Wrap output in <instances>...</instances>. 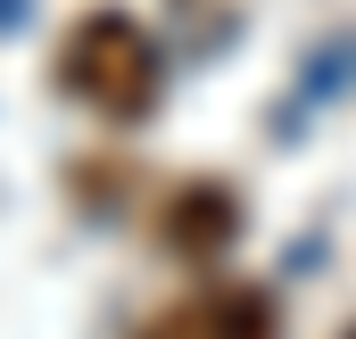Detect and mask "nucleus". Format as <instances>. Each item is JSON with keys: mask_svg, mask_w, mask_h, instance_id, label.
Instances as JSON below:
<instances>
[{"mask_svg": "<svg viewBox=\"0 0 356 339\" xmlns=\"http://www.w3.org/2000/svg\"><path fill=\"white\" fill-rule=\"evenodd\" d=\"M158 83H166V67H158V42H149L141 17H124V8H83V17L67 25V42H58V91L83 99L91 116L141 124V116L158 108Z\"/></svg>", "mask_w": 356, "mask_h": 339, "instance_id": "obj_1", "label": "nucleus"}, {"mask_svg": "<svg viewBox=\"0 0 356 339\" xmlns=\"http://www.w3.org/2000/svg\"><path fill=\"white\" fill-rule=\"evenodd\" d=\"M133 339H273V298L249 281H207L175 306H158Z\"/></svg>", "mask_w": 356, "mask_h": 339, "instance_id": "obj_2", "label": "nucleus"}, {"mask_svg": "<svg viewBox=\"0 0 356 339\" xmlns=\"http://www.w3.org/2000/svg\"><path fill=\"white\" fill-rule=\"evenodd\" d=\"M158 240L191 265H216V256L241 240V199H232V182H216V174H199V182H182L175 199H166V215H158Z\"/></svg>", "mask_w": 356, "mask_h": 339, "instance_id": "obj_3", "label": "nucleus"}, {"mask_svg": "<svg viewBox=\"0 0 356 339\" xmlns=\"http://www.w3.org/2000/svg\"><path fill=\"white\" fill-rule=\"evenodd\" d=\"M348 339H356V323H348Z\"/></svg>", "mask_w": 356, "mask_h": 339, "instance_id": "obj_4", "label": "nucleus"}]
</instances>
